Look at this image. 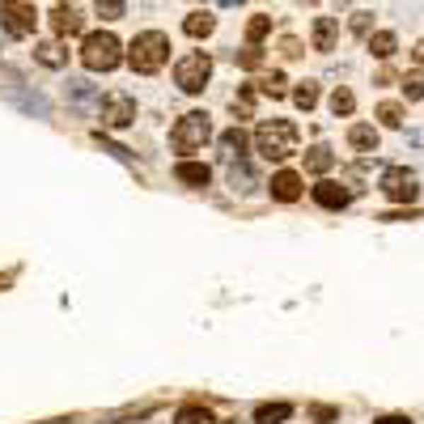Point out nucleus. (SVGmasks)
Listing matches in <instances>:
<instances>
[{"instance_id":"1","label":"nucleus","mask_w":424,"mask_h":424,"mask_svg":"<svg viewBox=\"0 0 424 424\" xmlns=\"http://www.w3.org/2000/svg\"><path fill=\"white\" fill-rule=\"evenodd\" d=\"M166 59H170V34H161V30H140L127 42V64L136 72H157Z\"/></svg>"},{"instance_id":"2","label":"nucleus","mask_w":424,"mask_h":424,"mask_svg":"<svg viewBox=\"0 0 424 424\" xmlns=\"http://www.w3.org/2000/svg\"><path fill=\"white\" fill-rule=\"evenodd\" d=\"M255 149H259V157H268V161H285V157L297 153V127H293L289 119H268V123H259V132H255Z\"/></svg>"},{"instance_id":"3","label":"nucleus","mask_w":424,"mask_h":424,"mask_svg":"<svg viewBox=\"0 0 424 424\" xmlns=\"http://www.w3.org/2000/svg\"><path fill=\"white\" fill-rule=\"evenodd\" d=\"M119 59H123V42H119L110 30L85 34V42H81V64H85L89 72H110V68H119Z\"/></svg>"},{"instance_id":"4","label":"nucleus","mask_w":424,"mask_h":424,"mask_svg":"<svg viewBox=\"0 0 424 424\" xmlns=\"http://www.w3.org/2000/svg\"><path fill=\"white\" fill-rule=\"evenodd\" d=\"M208 136H212L208 115H204V110H191V115H183V119L174 123V132H170V149H174V153H195V149H204Z\"/></svg>"},{"instance_id":"5","label":"nucleus","mask_w":424,"mask_h":424,"mask_svg":"<svg viewBox=\"0 0 424 424\" xmlns=\"http://www.w3.org/2000/svg\"><path fill=\"white\" fill-rule=\"evenodd\" d=\"M208 76H212V59H208L204 51H191V55H183V59L174 64V85H178L183 93H200V89L208 85Z\"/></svg>"},{"instance_id":"6","label":"nucleus","mask_w":424,"mask_h":424,"mask_svg":"<svg viewBox=\"0 0 424 424\" xmlns=\"http://www.w3.org/2000/svg\"><path fill=\"white\" fill-rule=\"evenodd\" d=\"M0 21L13 38H30L34 34V21H38V8L30 0H4L0 4Z\"/></svg>"},{"instance_id":"7","label":"nucleus","mask_w":424,"mask_h":424,"mask_svg":"<svg viewBox=\"0 0 424 424\" xmlns=\"http://www.w3.org/2000/svg\"><path fill=\"white\" fill-rule=\"evenodd\" d=\"M102 123H106V127H132V123H136V98L123 93V89L106 93V98H102Z\"/></svg>"},{"instance_id":"8","label":"nucleus","mask_w":424,"mask_h":424,"mask_svg":"<svg viewBox=\"0 0 424 424\" xmlns=\"http://www.w3.org/2000/svg\"><path fill=\"white\" fill-rule=\"evenodd\" d=\"M416 174L412 170H403V166H391L386 174H382V195L386 200H395V204H412L416 200Z\"/></svg>"},{"instance_id":"9","label":"nucleus","mask_w":424,"mask_h":424,"mask_svg":"<svg viewBox=\"0 0 424 424\" xmlns=\"http://www.w3.org/2000/svg\"><path fill=\"white\" fill-rule=\"evenodd\" d=\"M81 25H85V17H81V13H76L72 4H55V8H51V30H55L59 38H68V34H76Z\"/></svg>"},{"instance_id":"10","label":"nucleus","mask_w":424,"mask_h":424,"mask_svg":"<svg viewBox=\"0 0 424 424\" xmlns=\"http://www.w3.org/2000/svg\"><path fill=\"white\" fill-rule=\"evenodd\" d=\"M353 200V191L344 187V183H331V178H323L319 187H314V204H323V208H344Z\"/></svg>"},{"instance_id":"11","label":"nucleus","mask_w":424,"mask_h":424,"mask_svg":"<svg viewBox=\"0 0 424 424\" xmlns=\"http://www.w3.org/2000/svg\"><path fill=\"white\" fill-rule=\"evenodd\" d=\"M272 195H276L280 204H293V200L302 195V174H293V170H280V174L272 178Z\"/></svg>"},{"instance_id":"12","label":"nucleus","mask_w":424,"mask_h":424,"mask_svg":"<svg viewBox=\"0 0 424 424\" xmlns=\"http://www.w3.org/2000/svg\"><path fill=\"white\" fill-rule=\"evenodd\" d=\"M174 174H178V183H187V187H208V183H212V170H208L204 161H178Z\"/></svg>"},{"instance_id":"13","label":"nucleus","mask_w":424,"mask_h":424,"mask_svg":"<svg viewBox=\"0 0 424 424\" xmlns=\"http://www.w3.org/2000/svg\"><path fill=\"white\" fill-rule=\"evenodd\" d=\"M348 144H353L357 153H374V149H378V132H374L369 123H353V127H348Z\"/></svg>"},{"instance_id":"14","label":"nucleus","mask_w":424,"mask_h":424,"mask_svg":"<svg viewBox=\"0 0 424 424\" xmlns=\"http://www.w3.org/2000/svg\"><path fill=\"white\" fill-rule=\"evenodd\" d=\"M314 51H336V17L314 21Z\"/></svg>"},{"instance_id":"15","label":"nucleus","mask_w":424,"mask_h":424,"mask_svg":"<svg viewBox=\"0 0 424 424\" xmlns=\"http://www.w3.org/2000/svg\"><path fill=\"white\" fill-rule=\"evenodd\" d=\"M331 166H336V153H331L327 144H314V149L306 153V170H310V174H327Z\"/></svg>"},{"instance_id":"16","label":"nucleus","mask_w":424,"mask_h":424,"mask_svg":"<svg viewBox=\"0 0 424 424\" xmlns=\"http://www.w3.org/2000/svg\"><path fill=\"white\" fill-rule=\"evenodd\" d=\"M212 25H217V21H212V13H200V8H195V13H187V21H183V30H187L191 38H208V34H212Z\"/></svg>"},{"instance_id":"17","label":"nucleus","mask_w":424,"mask_h":424,"mask_svg":"<svg viewBox=\"0 0 424 424\" xmlns=\"http://www.w3.org/2000/svg\"><path fill=\"white\" fill-rule=\"evenodd\" d=\"M293 416V408L289 403H263V408H255V424H280Z\"/></svg>"},{"instance_id":"18","label":"nucleus","mask_w":424,"mask_h":424,"mask_svg":"<svg viewBox=\"0 0 424 424\" xmlns=\"http://www.w3.org/2000/svg\"><path fill=\"white\" fill-rule=\"evenodd\" d=\"M174 424H217V420H212V412H208V408H200V403H187V408H178Z\"/></svg>"},{"instance_id":"19","label":"nucleus","mask_w":424,"mask_h":424,"mask_svg":"<svg viewBox=\"0 0 424 424\" xmlns=\"http://www.w3.org/2000/svg\"><path fill=\"white\" fill-rule=\"evenodd\" d=\"M369 51H374L378 59H391V55H395V34H391V30L369 34Z\"/></svg>"},{"instance_id":"20","label":"nucleus","mask_w":424,"mask_h":424,"mask_svg":"<svg viewBox=\"0 0 424 424\" xmlns=\"http://www.w3.org/2000/svg\"><path fill=\"white\" fill-rule=\"evenodd\" d=\"M34 55H38V64H47V68H64V51H59V42H38L34 47Z\"/></svg>"},{"instance_id":"21","label":"nucleus","mask_w":424,"mask_h":424,"mask_svg":"<svg viewBox=\"0 0 424 424\" xmlns=\"http://www.w3.org/2000/svg\"><path fill=\"white\" fill-rule=\"evenodd\" d=\"M285 85H289L285 72H263V76L255 81V89H259V93H272V98H285Z\"/></svg>"},{"instance_id":"22","label":"nucleus","mask_w":424,"mask_h":424,"mask_svg":"<svg viewBox=\"0 0 424 424\" xmlns=\"http://www.w3.org/2000/svg\"><path fill=\"white\" fill-rule=\"evenodd\" d=\"M268 34H272V17H263V13H259V17H251V21H246V42H255V47H259Z\"/></svg>"},{"instance_id":"23","label":"nucleus","mask_w":424,"mask_h":424,"mask_svg":"<svg viewBox=\"0 0 424 424\" xmlns=\"http://www.w3.org/2000/svg\"><path fill=\"white\" fill-rule=\"evenodd\" d=\"M293 102H297L302 110H314V106H319V85H314V81H302V85L293 89Z\"/></svg>"},{"instance_id":"24","label":"nucleus","mask_w":424,"mask_h":424,"mask_svg":"<svg viewBox=\"0 0 424 424\" xmlns=\"http://www.w3.org/2000/svg\"><path fill=\"white\" fill-rule=\"evenodd\" d=\"M221 149H225L229 157H242V153H246V132H242V127H229V132L221 136Z\"/></svg>"},{"instance_id":"25","label":"nucleus","mask_w":424,"mask_h":424,"mask_svg":"<svg viewBox=\"0 0 424 424\" xmlns=\"http://www.w3.org/2000/svg\"><path fill=\"white\" fill-rule=\"evenodd\" d=\"M378 119H382L386 127H399V123H403V106H399V102H382V106H378Z\"/></svg>"},{"instance_id":"26","label":"nucleus","mask_w":424,"mask_h":424,"mask_svg":"<svg viewBox=\"0 0 424 424\" xmlns=\"http://www.w3.org/2000/svg\"><path fill=\"white\" fill-rule=\"evenodd\" d=\"M403 98H408V102H420V98H424V72L403 76Z\"/></svg>"},{"instance_id":"27","label":"nucleus","mask_w":424,"mask_h":424,"mask_svg":"<svg viewBox=\"0 0 424 424\" xmlns=\"http://www.w3.org/2000/svg\"><path fill=\"white\" fill-rule=\"evenodd\" d=\"M123 8H127L123 0H98V17H102V21H119Z\"/></svg>"},{"instance_id":"28","label":"nucleus","mask_w":424,"mask_h":424,"mask_svg":"<svg viewBox=\"0 0 424 424\" xmlns=\"http://www.w3.org/2000/svg\"><path fill=\"white\" fill-rule=\"evenodd\" d=\"M353 106H357V102H353L348 89H336V93H331V110H336V115H353Z\"/></svg>"},{"instance_id":"29","label":"nucleus","mask_w":424,"mask_h":424,"mask_svg":"<svg viewBox=\"0 0 424 424\" xmlns=\"http://www.w3.org/2000/svg\"><path fill=\"white\" fill-rule=\"evenodd\" d=\"M234 110H238L242 119H251V110H255V89H242V93L234 98Z\"/></svg>"},{"instance_id":"30","label":"nucleus","mask_w":424,"mask_h":424,"mask_svg":"<svg viewBox=\"0 0 424 424\" xmlns=\"http://www.w3.org/2000/svg\"><path fill=\"white\" fill-rule=\"evenodd\" d=\"M234 59H238V64H242V68H259V64H263V55H259V51H255V42H251V47H246V51H238V55H234Z\"/></svg>"},{"instance_id":"31","label":"nucleus","mask_w":424,"mask_h":424,"mask_svg":"<svg viewBox=\"0 0 424 424\" xmlns=\"http://www.w3.org/2000/svg\"><path fill=\"white\" fill-rule=\"evenodd\" d=\"M280 51H285L289 59H297V55H306V51H302V38H293V34H289V38H280Z\"/></svg>"},{"instance_id":"32","label":"nucleus","mask_w":424,"mask_h":424,"mask_svg":"<svg viewBox=\"0 0 424 424\" xmlns=\"http://www.w3.org/2000/svg\"><path fill=\"white\" fill-rule=\"evenodd\" d=\"M369 21L374 13H353V34H369Z\"/></svg>"},{"instance_id":"33","label":"nucleus","mask_w":424,"mask_h":424,"mask_svg":"<svg viewBox=\"0 0 424 424\" xmlns=\"http://www.w3.org/2000/svg\"><path fill=\"white\" fill-rule=\"evenodd\" d=\"M310 416H314V420H336L340 412H336V408H310Z\"/></svg>"},{"instance_id":"34","label":"nucleus","mask_w":424,"mask_h":424,"mask_svg":"<svg viewBox=\"0 0 424 424\" xmlns=\"http://www.w3.org/2000/svg\"><path fill=\"white\" fill-rule=\"evenodd\" d=\"M374 424H412V420H408V416H378Z\"/></svg>"},{"instance_id":"35","label":"nucleus","mask_w":424,"mask_h":424,"mask_svg":"<svg viewBox=\"0 0 424 424\" xmlns=\"http://www.w3.org/2000/svg\"><path fill=\"white\" fill-rule=\"evenodd\" d=\"M416 64H424V38L416 42Z\"/></svg>"},{"instance_id":"36","label":"nucleus","mask_w":424,"mask_h":424,"mask_svg":"<svg viewBox=\"0 0 424 424\" xmlns=\"http://www.w3.org/2000/svg\"><path fill=\"white\" fill-rule=\"evenodd\" d=\"M225 4H242V0H225Z\"/></svg>"}]
</instances>
